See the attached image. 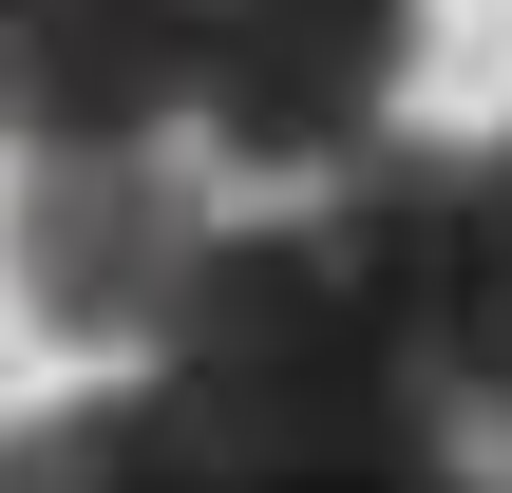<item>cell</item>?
<instances>
[{
    "mask_svg": "<svg viewBox=\"0 0 512 493\" xmlns=\"http://www.w3.org/2000/svg\"><path fill=\"white\" fill-rule=\"evenodd\" d=\"M152 380L228 475H304V456H399L418 437V380L380 361V323L342 304V266L304 228H209L171 323H152Z\"/></svg>",
    "mask_w": 512,
    "mask_h": 493,
    "instance_id": "cell-1",
    "label": "cell"
},
{
    "mask_svg": "<svg viewBox=\"0 0 512 493\" xmlns=\"http://www.w3.org/2000/svg\"><path fill=\"white\" fill-rule=\"evenodd\" d=\"M304 247L342 266V304L380 323V361L418 399L437 380L494 399V361H512V171H494V133H361L323 171Z\"/></svg>",
    "mask_w": 512,
    "mask_h": 493,
    "instance_id": "cell-2",
    "label": "cell"
},
{
    "mask_svg": "<svg viewBox=\"0 0 512 493\" xmlns=\"http://www.w3.org/2000/svg\"><path fill=\"white\" fill-rule=\"evenodd\" d=\"M152 38H171V133L247 171H342L399 114L418 0H152Z\"/></svg>",
    "mask_w": 512,
    "mask_h": 493,
    "instance_id": "cell-3",
    "label": "cell"
},
{
    "mask_svg": "<svg viewBox=\"0 0 512 493\" xmlns=\"http://www.w3.org/2000/svg\"><path fill=\"white\" fill-rule=\"evenodd\" d=\"M209 228H228V209L190 190L171 133H57V152H19V190H0V266H19V304H38L57 342H152Z\"/></svg>",
    "mask_w": 512,
    "mask_h": 493,
    "instance_id": "cell-4",
    "label": "cell"
},
{
    "mask_svg": "<svg viewBox=\"0 0 512 493\" xmlns=\"http://www.w3.org/2000/svg\"><path fill=\"white\" fill-rule=\"evenodd\" d=\"M0 493H247V475L171 418V380H133V399H57V418L0 456Z\"/></svg>",
    "mask_w": 512,
    "mask_h": 493,
    "instance_id": "cell-5",
    "label": "cell"
},
{
    "mask_svg": "<svg viewBox=\"0 0 512 493\" xmlns=\"http://www.w3.org/2000/svg\"><path fill=\"white\" fill-rule=\"evenodd\" d=\"M247 493H475V475H437V437H399V456H304V475H247Z\"/></svg>",
    "mask_w": 512,
    "mask_h": 493,
    "instance_id": "cell-6",
    "label": "cell"
},
{
    "mask_svg": "<svg viewBox=\"0 0 512 493\" xmlns=\"http://www.w3.org/2000/svg\"><path fill=\"white\" fill-rule=\"evenodd\" d=\"M0 19H19V0H0Z\"/></svg>",
    "mask_w": 512,
    "mask_h": 493,
    "instance_id": "cell-7",
    "label": "cell"
}]
</instances>
